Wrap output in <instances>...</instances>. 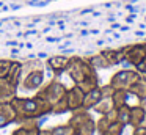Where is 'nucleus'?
<instances>
[{"mask_svg":"<svg viewBox=\"0 0 146 135\" xmlns=\"http://www.w3.org/2000/svg\"><path fill=\"white\" fill-rule=\"evenodd\" d=\"M145 107H146V104H145Z\"/></svg>","mask_w":146,"mask_h":135,"instance_id":"22","label":"nucleus"},{"mask_svg":"<svg viewBox=\"0 0 146 135\" xmlns=\"http://www.w3.org/2000/svg\"><path fill=\"white\" fill-rule=\"evenodd\" d=\"M66 72L74 80V83L82 88L85 93L98 88V75H96L91 63L86 60L80 58V57H71Z\"/></svg>","mask_w":146,"mask_h":135,"instance_id":"2","label":"nucleus"},{"mask_svg":"<svg viewBox=\"0 0 146 135\" xmlns=\"http://www.w3.org/2000/svg\"><path fill=\"white\" fill-rule=\"evenodd\" d=\"M7 78L13 86H16L19 90V83H21V78H22V61H17V60H13L10 66V71L7 74Z\"/></svg>","mask_w":146,"mask_h":135,"instance_id":"11","label":"nucleus"},{"mask_svg":"<svg viewBox=\"0 0 146 135\" xmlns=\"http://www.w3.org/2000/svg\"><path fill=\"white\" fill-rule=\"evenodd\" d=\"M66 97V102H68V107H69V112H74V110H79L83 107V99H85V91L82 90L80 86L74 85L72 88L66 91L64 94Z\"/></svg>","mask_w":146,"mask_h":135,"instance_id":"7","label":"nucleus"},{"mask_svg":"<svg viewBox=\"0 0 146 135\" xmlns=\"http://www.w3.org/2000/svg\"><path fill=\"white\" fill-rule=\"evenodd\" d=\"M137 69H138L140 72H146V57L137 65Z\"/></svg>","mask_w":146,"mask_h":135,"instance_id":"20","label":"nucleus"},{"mask_svg":"<svg viewBox=\"0 0 146 135\" xmlns=\"http://www.w3.org/2000/svg\"><path fill=\"white\" fill-rule=\"evenodd\" d=\"M66 91H68V88L64 86V83H61L58 78H52L47 83H42V86L36 91V96L42 97V99L47 100L50 105H54V104L58 102L61 97H64Z\"/></svg>","mask_w":146,"mask_h":135,"instance_id":"4","label":"nucleus"},{"mask_svg":"<svg viewBox=\"0 0 146 135\" xmlns=\"http://www.w3.org/2000/svg\"><path fill=\"white\" fill-rule=\"evenodd\" d=\"M138 80V74L135 71H121L118 72L116 75H113L110 85L115 88V90H124L127 88H132L133 83Z\"/></svg>","mask_w":146,"mask_h":135,"instance_id":"6","label":"nucleus"},{"mask_svg":"<svg viewBox=\"0 0 146 135\" xmlns=\"http://www.w3.org/2000/svg\"><path fill=\"white\" fill-rule=\"evenodd\" d=\"M11 63H13V60H5V58H0V77H7L8 71H10Z\"/></svg>","mask_w":146,"mask_h":135,"instance_id":"19","label":"nucleus"},{"mask_svg":"<svg viewBox=\"0 0 146 135\" xmlns=\"http://www.w3.org/2000/svg\"><path fill=\"white\" fill-rule=\"evenodd\" d=\"M88 61L91 63L93 68H108V66H110V63L107 61V58H105V57L102 55V53L91 57V58H90Z\"/></svg>","mask_w":146,"mask_h":135,"instance_id":"18","label":"nucleus"},{"mask_svg":"<svg viewBox=\"0 0 146 135\" xmlns=\"http://www.w3.org/2000/svg\"><path fill=\"white\" fill-rule=\"evenodd\" d=\"M74 135H77V134H74Z\"/></svg>","mask_w":146,"mask_h":135,"instance_id":"23","label":"nucleus"},{"mask_svg":"<svg viewBox=\"0 0 146 135\" xmlns=\"http://www.w3.org/2000/svg\"><path fill=\"white\" fill-rule=\"evenodd\" d=\"M17 96V88L13 86L5 77H0V104L11 102Z\"/></svg>","mask_w":146,"mask_h":135,"instance_id":"10","label":"nucleus"},{"mask_svg":"<svg viewBox=\"0 0 146 135\" xmlns=\"http://www.w3.org/2000/svg\"><path fill=\"white\" fill-rule=\"evenodd\" d=\"M102 99V93H101V88H94V90H90L85 93V99H83V107L82 108L88 110V108H93L99 100Z\"/></svg>","mask_w":146,"mask_h":135,"instance_id":"12","label":"nucleus"},{"mask_svg":"<svg viewBox=\"0 0 146 135\" xmlns=\"http://www.w3.org/2000/svg\"><path fill=\"white\" fill-rule=\"evenodd\" d=\"M41 127H29L24 124H17V129L11 132V135H39Z\"/></svg>","mask_w":146,"mask_h":135,"instance_id":"14","label":"nucleus"},{"mask_svg":"<svg viewBox=\"0 0 146 135\" xmlns=\"http://www.w3.org/2000/svg\"><path fill=\"white\" fill-rule=\"evenodd\" d=\"M14 112H16V124L32 118H46L52 115V105L44 100L39 96H32V97H21L16 96L11 100Z\"/></svg>","mask_w":146,"mask_h":135,"instance_id":"1","label":"nucleus"},{"mask_svg":"<svg viewBox=\"0 0 146 135\" xmlns=\"http://www.w3.org/2000/svg\"><path fill=\"white\" fill-rule=\"evenodd\" d=\"M44 69H35V71H29L22 74L19 88L25 93H32V91H38L44 83Z\"/></svg>","mask_w":146,"mask_h":135,"instance_id":"5","label":"nucleus"},{"mask_svg":"<svg viewBox=\"0 0 146 135\" xmlns=\"http://www.w3.org/2000/svg\"><path fill=\"white\" fill-rule=\"evenodd\" d=\"M93 108L96 110L98 113H101V115H105V113H108L111 108H113V102H111V97H102L101 100H99L98 104H96Z\"/></svg>","mask_w":146,"mask_h":135,"instance_id":"13","label":"nucleus"},{"mask_svg":"<svg viewBox=\"0 0 146 135\" xmlns=\"http://www.w3.org/2000/svg\"><path fill=\"white\" fill-rule=\"evenodd\" d=\"M16 121V112H14L11 102L0 104V129L7 127Z\"/></svg>","mask_w":146,"mask_h":135,"instance_id":"9","label":"nucleus"},{"mask_svg":"<svg viewBox=\"0 0 146 135\" xmlns=\"http://www.w3.org/2000/svg\"><path fill=\"white\" fill-rule=\"evenodd\" d=\"M69 112V107H68L66 97H61L58 102H55L52 105V115H63V113Z\"/></svg>","mask_w":146,"mask_h":135,"instance_id":"16","label":"nucleus"},{"mask_svg":"<svg viewBox=\"0 0 146 135\" xmlns=\"http://www.w3.org/2000/svg\"><path fill=\"white\" fill-rule=\"evenodd\" d=\"M52 135H74V130L69 124H60V126H55V127L49 129Z\"/></svg>","mask_w":146,"mask_h":135,"instance_id":"17","label":"nucleus"},{"mask_svg":"<svg viewBox=\"0 0 146 135\" xmlns=\"http://www.w3.org/2000/svg\"><path fill=\"white\" fill-rule=\"evenodd\" d=\"M68 124L72 127L74 134L77 135H93L96 129V124L93 121V118L85 112V108H79V110H74L72 116L69 118Z\"/></svg>","mask_w":146,"mask_h":135,"instance_id":"3","label":"nucleus"},{"mask_svg":"<svg viewBox=\"0 0 146 135\" xmlns=\"http://www.w3.org/2000/svg\"><path fill=\"white\" fill-rule=\"evenodd\" d=\"M39 135H52V134H50V130H42V129H41Z\"/></svg>","mask_w":146,"mask_h":135,"instance_id":"21","label":"nucleus"},{"mask_svg":"<svg viewBox=\"0 0 146 135\" xmlns=\"http://www.w3.org/2000/svg\"><path fill=\"white\" fill-rule=\"evenodd\" d=\"M35 69H42V63L39 58H29L27 61L22 63V74L29 71H35Z\"/></svg>","mask_w":146,"mask_h":135,"instance_id":"15","label":"nucleus"},{"mask_svg":"<svg viewBox=\"0 0 146 135\" xmlns=\"http://www.w3.org/2000/svg\"><path fill=\"white\" fill-rule=\"evenodd\" d=\"M69 60H71V57H66V55H52L47 58L46 65H47V68L50 69L55 75H60L68 69Z\"/></svg>","mask_w":146,"mask_h":135,"instance_id":"8","label":"nucleus"}]
</instances>
